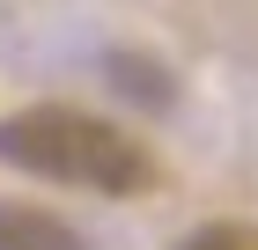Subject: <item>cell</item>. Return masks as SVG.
<instances>
[{
    "mask_svg": "<svg viewBox=\"0 0 258 250\" xmlns=\"http://www.w3.org/2000/svg\"><path fill=\"white\" fill-rule=\"evenodd\" d=\"M177 250H258V221H199L177 235Z\"/></svg>",
    "mask_w": 258,
    "mask_h": 250,
    "instance_id": "4",
    "label": "cell"
},
{
    "mask_svg": "<svg viewBox=\"0 0 258 250\" xmlns=\"http://www.w3.org/2000/svg\"><path fill=\"white\" fill-rule=\"evenodd\" d=\"M0 162L37 184H67V192L96 199H140L155 192V147L125 133L118 118H96L81 103H22L0 118Z\"/></svg>",
    "mask_w": 258,
    "mask_h": 250,
    "instance_id": "1",
    "label": "cell"
},
{
    "mask_svg": "<svg viewBox=\"0 0 258 250\" xmlns=\"http://www.w3.org/2000/svg\"><path fill=\"white\" fill-rule=\"evenodd\" d=\"M0 250H89L74 221H59L52 206L30 199H0Z\"/></svg>",
    "mask_w": 258,
    "mask_h": 250,
    "instance_id": "2",
    "label": "cell"
},
{
    "mask_svg": "<svg viewBox=\"0 0 258 250\" xmlns=\"http://www.w3.org/2000/svg\"><path fill=\"white\" fill-rule=\"evenodd\" d=\"M103 74H111V89H118V96L148 103V111H170V103H177V81L162 74L148 52H111V59H103Z\"/></svg>",
    "mask_w": 258,
    "mask_h": 250,
    "instance_id": "3",
    "label": "cell"
}]
</instances>
